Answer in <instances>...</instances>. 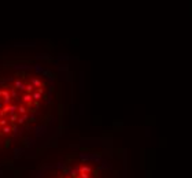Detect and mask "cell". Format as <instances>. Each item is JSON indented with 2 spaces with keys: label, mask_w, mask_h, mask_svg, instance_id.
Listing matches in <instances>:
<instances>
[{
  "label": "cell",
  "mask_w": 192,
  "mask_h": 178,
  "mask_svg": "<svg viewBox=\"0 0 192 178\" xmlns=\"http://www.w3.org/2000/svg\"><path fill=\"white\" fill-rule=\"evenodd\" d=\"M10 121H11V123H14L15 121H18V115H15V114H11V118H10Z\"/></svg>",
  "instance_id": "obj_4"
},
{
  "label": "cell",
  "mask_w": 192,
  "mask_h": 178,
  "mask_svg": "<svg viewBox=\"0 0 192 178\" xmlns=\"http://www.w3.org/2000/svg\"><path fill=\"white\" fill-rule=\"evenodd\" d=\"M3 133H4V134H8V133H11V127H10V126H3Z\"/></svg>",
  "instance_id": "obj_3"
},
{
  "label": "cell",
  "mask_w": 192,
  "mask_h": 178,
  "mask_svg": "<svg viewBox=\"0 0 192 178\" xmlns=\"http://www.w3.org/2000/svg\"><path fill=\"white\" fill-rule=\"evenodd\" d=\"M14 86L17 88V89H21V91H22V89H25V88H26V86H25V85H24V84H22V82H21V81H15V85H14Z\"/></svg>",
  "instance_id": "obj_2"
},
{
  "label": "cell",
  "mask_w": 192,
  "mask_h": 178,
  "mask_svg": "<svg viewBox=\"0 0 192 178\" xmlns=\"http://www.w3.org/2000/svg\"><path fill=\"white\" fill-rule=\"evenodd\" d=\"M17 111H18L21 115H24V114H26V112H28V108H26V107H24V106H19Z\"/></svg>",
  "instance_id": "obj_1"
},
{
  "label": "cell",
  "mask_w": 192,
  "mask_h": 178,
  "mask_svg": "<svg viewBox=\"0 0 192 178\" xmlns=\"http://www.w3.org/2000/svg\"><path fill=\"white\" fill-rule=\"evenodd\" d=\"M7 125V121L6 119H0V126H6Z\"/></svg>",
  "instance_id": "obj_5"
}]
</instances>
